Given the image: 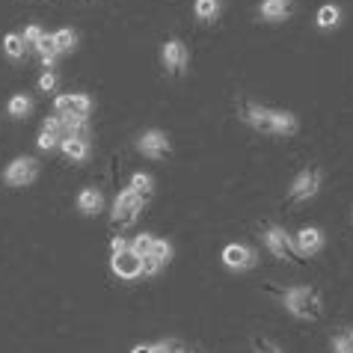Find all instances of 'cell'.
<instances>
[{"instance_id": "cell-15", "label": "cell", "mask_w": 353, "mask_h": 353, "mask_svg": "<svg viewBox=\"0 0 353 353\" xmlns=\"http://www.w3.org/2000/svg\"><path fill=\"white\" fill-rule=\"evenodd\" d=\"M77 211H83L86 217H92V214L104 211V196H101V190H95V188H83V190H81V196H77Z\"/></svg>"}, {"instance_id": "cell-1", "label": "cell", "mask_w": 353, "mask_h": 353, "mask_svg": "<svg viewBox=\"0 0 353 353\" xmlns=\"http://www.w3.org/2000/svg\"><path fill=\"white\" fill-rule=\"evenodd\" d=\"M243 122L252 125L259 134H270V137H291L297 134L300 122L297 116L288 113V110H270V107H247L243 110Z\"/></svg>"}, {"instance_id": "cell-13", "label": "cell", "mask_w": 353, "mask_h": 353, "mask_svg": "<svg viewBox=\"0 0 353 353\" xmlns=\"http://www.w3.org/2000/svg\"><path fill=\"white\" fill-rule=\"evenodd\" d=\"M163 68L170 74H181L188 68V48H184L181 39H170L163 45Z\"/></svg>"}, {"instance_id": "cell-25", "label": "cell", "mask_w": 353, "mask_h": 353, "mask_svg": "<svg viewBox=\"0 0 353 353\" xmlns=\"http://www.w3.org/2000/svg\"><path fill=\"white\" fill-rule=\"evenodd\" d=\"M332 353H353V330H341L332 339Z\"/></svg>"}, {"instance_id": "cell-27", "label": "cell", "mask_w": 353, "mask_h": 353, "mask_svg": "<svg viewBox=\"0 0 353 353\" xmlns=\"http://www.w3.org/2000/svg\"><path fill=\"white\" fill-rule=\"evenodd\" d=\"M42 39H45V33H42V27H39V24H30V27L24 30V45H27V51H36Z\"/></svg>"}, {"instance_id": "cell-16", "label": "cell", "mask_w": 353, "mask_h": 353, "mask_svg": "<svg viewBox=\"0 0 353 353\" xmlns=\"http://www.w3.org/2000/svg\"><path fill=\"white\" fill-rule=\"evenodd\" d=\"M288 12H291L288 0H264L261 3V18L264 21H285Z\"/></svg>"}, {"instance_id": "cell-30", "label": "cell", "mask_w": 353, "mask_h": 353, "mask_svg": "<svg viewBox=\"0 0 353 353\" xmlns=\"http://www.w3.org/2000/svg\"><path fill=\"white\" fill-rule=\"evenodd\" d=\"M252 347H256V353H282L273 341H268V339H252Z\"/></svg>"}, {"instance_id": "cell-31", "label": "cell", "mask_w": 353, "mask_h": 353, "mask_svg": "<svg viewBox=\"0 0 353 353\" xmlns=\"http://www.w3.org/2000/svg\"><path fill=\"white\" fill-rule=\"evenodd\" d=\"M110 250H113V252H122V250H128V241H125L122 234H116V238L110 241Z\"/></svg>"}, {"instance_id": "cell-5", "label": "cell", "mask_w": 353, "mask_h": 353, "mask_svg": "<svg viewBox=\"0 0 353 353\" xmlns=\"http://www.w3.org/2000/svg\"><path fill=\"white\" fill-rule=\"evenodd\" d=\"M143 205H145V199H140L134 190H122L113 202V223L116 225H131L137 217H140Z\"/></svg>"}, {"instance_id": "cell-14", "label": "cell", "mask_w": 353, "mask_h": 353, "mask_svg": "<svg viewBox=\"0 0 353 353\" xmlns=\"http://www.w3.org/2000/svg\"><path fill=\"white\" fill-rule=\"evenodd\" d=\"M60 149L68 161H74V163H81L90 158V140L86 137H65V140L60 143Z\"/></svg>"}, {"instance_id": "cell-12", "label": "cell", "mask_w": 353, "mask_h": 353, "mask_svg": "<svg viewBox=\"0 0 353 353\" xmlns=\"http://www.w3.org/2000/svg\"><path fill=\"white\" fill-rule=\"evenodd\" d=\"M291 238H294L297 256H315V252H321V247H323V232L318 225H306V229H300L297 234H291Z\"/></svg>"}, {"instance_id": "cell-10", "label": "cell", "mask_w": 353, "mask_h": 353, "mask_svg": "<svg viewBox=\"0 0 353 353\" xmlns=\"http://www.w3.org/2000/svg\"><path fill=\"white\" fill-rule=\"evenodd\" d=\"M264 243H268V250L273 252L276 259H297V250H294V238L282 229V225H270L268 232H264Z\"/></svg>"}, {"instance_id": "cell-8", "label": "cell", "mask_w": 353, "mask_h": 353, "mask_svg": "<svg viewBox=\"0 0 353 353\" xmlns=\"http://www.w3.org/2000/svg\"><path fill=\"white\" fill-rule=\"evenodd\" d=\"M110 270H113L119 279L134 282V279H140V276H143V259H140V256H134L131 250L113 252V259H110Z\"/></svg>"}, {"instance_id": "cell-3", "label": "cell", "mask_w": 353, "mask_h": 353, "mask_svg": "<svg viewBox=\"0 0 353 353\" xmlns=\"http://www.w3.org/2000/svg\"><path fill=\"white\" fill-rule=\"evenodd\" d=\"M321 181H323V172L318 170V166H309V170H303L297 179L291 181L288 199H291V202H309L312 196L321 190Z\"/></svg>"}, {"instance_id": "cell-28", "label": "cell", "mask_w": 353, "mask_h": 353, "mask_svg": "<svg viewBox=\"0 0 353 353\" xmlns=\"http://www.w3.org/2000/svg\"><path fill=\"white\" fill-rule=\"evenodd\" d=\"M60 143H63V140H60L57 134H51V131H42V134H39V140H36V145H39L42 152H51V149H57Z\"/></svg>"}, {"instance_id": "cell-17", "label": "cell", "mask_w": 353, "mask_h": 353, "mask_svg": "<svg viewBox=\"0 0 353 353\" xmlns=\"http://www.w3.org/2000/svg\"><path fill=\"white\" fill-rule=\"evenodd\" d=\"M3 51H6L9 60H21V57L27 54L24 36H21V33H6V36H3Z\"/></svg>"}, {"instance_id": "cell-7", "label": "cell", "mask_w": 353, "mask_h": 353, "mask_svg": "<svg viewBox=\"0 0 353 353\" xmlns=\"http://www.w3.org/2000/svg\"><path fill=\"white\" fill-rule=\"evenodd\" d=\"M223 264L229 270H238V273H243V270H250V268H256V250L252 247H247V243H229V247L223 250Z\"/></svg>"}, {"instance_id": "cell-22", "label": "cell", "mask_w": 353, "mask_h": 353, "mask_svg": "<svg viewBox=\"0 0 353 353\" xmlns=\"http://www.w3.org/2000/svg\"><path fill=\"white\" fill-rule=\"evenodd\" d=\"M36 54H39V60H42V65H45V68H54L57 57H60V51H57V45H54V39H51V36H45L42 42H39Z\"/></svg>"}, {"instance_id": "cell-21", "label": "cell", "mask_w": 353, "mask_h": 353, "mask_svg": "<svg viewBox=\"0 0 353 353\" xmlns=\"http://www.w3.org/2000/svg\"><path fill=\"white\" fill-rule=\"evenodd\" d=\"M9 116H12V119H24V116H30V110H33V101L30 98H27L24 92L21 95H12L9 98Z\"/></svg>"}, {"instance_id": "cell-29", "label": "cell", "mask_w": 353, "mask_h": 353, "mask_svg": "<svg viewBox=\"0 0 353 353\" xmlns=\"http://www.w3.org/2000/svg\"><path fill=\"white\" fill-rule=\"evenodd\" d=\"M39 90H42V92H54L57 90V74L51 72V68H48V72L39 77Z\"/></svg>"}, {"instance_id": "cell-20", "label": "cell", "mask_w": 353, "mask_h": 353, "mask_svg": "<svg viewBox=\"0 0 353 353\" xmlns=\"http://www.w3.org/2000/svg\"><path fill=\"white\" fill-rule=\"evenodd\" d=\"M193 12H196V18H199V21H205V24H211V21H214V18H217V15H220V0H196Z\"/></svg>"}, {"instance_id": "cell-11", "label": "cell", "mask_w": 353, "mask_h": 353, "mask_svg": "<svg viewBox=\"0 0 353 353\" xmlns=\"http://www.w3.org/2000/svg\"><path fill=\"white\" fill-rule=\"evenodd\" d=\"M170 259H172V243L154 238L152 252L143 259V276H154V273H161V268H166Z\"/></svg>"}, {"instance_id": "cell-2", "label": "cell", "mask_w": 353, "mask_h": 353, "mask_svg": "<svg viewBox=\"0 0 353 353\" xmlns=\"http://www.w3.org/2000/svg\"><path fill=\"white\" fill-rule=\"evenodd\" d=\"M282 300H285V309L300 321H318L321 312H323L321 291L312 288V285H294L282 294Z\"/></svg>"}, {"instance_id": "cell-4", "label": "cell", "mask_w": 353, "mask_h": 353, "mask_svg": "<svg viewBox=\"0 0 353 353\" xmlns=\"http://www.w3.org/2000/svg\"><path fill=\"white\" fill-rule=\"evenodd\" d=\"M39 179V161L36 158H15L3 170V181L9 188H30Z\"/></svg>"}, {"instance_id": "cell-26", "label": "cell", "mask_w": 353, "mask_h": 353, "mask_svg": "<svg viewBox=\"0 0 353 353\" xmlns=\"http://www.w3.org/2000/svg\"><path fill=\"white\" fill-rule=\"evenodd\" d=\"M190 347H184L179 339H163L158 345H152V353H188Z\"/></svg>"}, {"instance_id": "cell-18", "label": "cell", "mask_w": 353, "mask_h": 353, "mask_svg": "<svg viewBox=\"0 0 353 353\" xmlns=\"http://www.w3.org/2000/svg\"><path fill=\"white\" fill-rule=\"evenodd\" d=\"M128 190H134L137 196H140V199L149 202L152 193H154V179H152V175H145V172H137L134 179H131V188H128Z\"/></svg>"}, {"instance_id": "cell-6", "label": "cell", "mask_w": 353, "mask_h": 353, "mask_svg": "<svg viewBox=\"0 0 353 353\" xmlns=\"http://www.w3.org/2000/svg\"><path fill=\"white\" fill-rule=\"evenodd\" d=\"M54 113H57V116H77V119H90V113H92V98L83 95V92L60 95V98L54 101Z\"/></svg>"}, {"instance_id": "cell-9", "label": "cell", "mask_w": 353, "mask_h": 353, "mask_svg": "<svg viewBox=\"0 0 353 353\" xmlns=\"http://www.w3.org/2000/svg\"><path fill=\"white\" fill-rule=\"evenodd\" d=\"M137 149H140L145 158L161 161V158H166V154L172 152V145H170V140H166L163 131L152 128V131H143V134H140V140H137Z\"/></svg>"}, {"instance_id": "cell-19", "label": "cell", "mask_w": 353, "mask_h": 353, "mask_svg": "<svg viewBox=\"0 0 353 353\" xmlns=\"http://www.w3.org/2000/svg\"><path fill=\"white\" fill-rule=\"evenodd\" d=\"M339 21H341V9L339 6L327 3V6L318 9V27L321 30H332V27H339Z\"/></svg>"}, {"instance_id": "cell-32", "label": "cell", "mask_w": 353, "mask_h": 353, "mask_svg": "<svg viewBox=\"0 0 353 353\" xmlns=\"http://www.w3.org/2000/svg\"><path fill=\"white\" fill-rule=\"evenodd\" d=\"M131 353H152V345H137Z\"/></svg>"}, {"instance_id": "cell-24", "label": "cell", "mask_w": 353, "mask_h": 353, "mask_svg": "<svg viewBox=\"0 0 353 353\" xmlns=\"http://www.w3.org/2000/svg\"><path fill=\"white\" fill-rule=\"evenodd\" d=\"M152 243H154V238L152 234H137V238L128 243V250L134 252V256H140V259H145L152 252Z\"/></svg>"}, {"instance_id": "cell-23", "label": "cell", "mask_w": 353, "mask_h": 353, "mask_svg": "<svg viewBox=\"0 0 353 353\" xmlns=\"http://www.w3.org/2000/svg\"><path fill=\"white\" fill-rule=\"evenodd\" d=\"M51 39H54V45H57V51H60V54L74 51V45H77V33L72 30V27H63V30H57Z\"/></svg>"}, {"instance_id": "cell-33", "label": "cell", "mask_w": 353, "mask_h": 353, "mask_svg": "<svg viewBox=\"0 0 353 353\" xmlns=\"http://www.w3.org/2000/svg\"><path fill=\"white\" fill-rule=\"evenodd\" d=\"M188 353H193V350H188Z\"/></svg>"}]
</instances>
